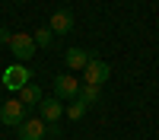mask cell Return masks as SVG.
<instances>
[{
    "mask_svg": "<svg viewBox=\"0 0 159 140\" xmlns=\"http://www.w3.org/2000/svg\"><path fill=\"white\" fill-rule=\"evenodd\" d=\"M32 83V70L25 67V64H10V67L0 73V86L10 89V93H19L22 86Z\"/></svg>",
    "mask_w": 159,
    "mask_h": 140,
    "instance_id": "1",
    "label": "cell"
},
{
    "mask_svg": "<svg viewBox=\"0 0 159 140\" xmlns=\"http://www.w3.org/2000/svg\"><path fill=\"white\" fill-rule=\"evenodd\" d=\"M16 131H19V140H45L48 134L57 137V124H45L42 118H25Z\"/></svg>",
    "mask_w": 159,
    "mask_h": 140,
    "instance_id": "2",
    "label": "cell"
},
{
    "mask_svg": "<svg viewBox=\"0 0 159 140\" xmlns=\"http://www.w3.org/2000/svg\"><path fill=\"white\" fill-rule=\"evenodd\" d=\"M108 76H111V67H108V61H102V57H92L83 67V83L86 86H105Z\"/></svg>",
    "mask_w": 159,
    "mask_h": 140,
    "instance_id": "3",
    "label": "cell"
},
{
    "mask_svg": "<svg viewBox=\"0 0 159 140\" xmlns=\"http://www.w3.org/2000/svg\"><path fill=\"white\" fill-rule=\"evenodd\" d=\"M10 51H13V57H16V64L32 61V54H35V38L25 35V32H16V35L10 38Z\"/></svg>",
    "mask_w": 159,
    "mask_h": 140,
    "instance_id": "4",
    "label": "cell"
},
{
    "mask_svg": "<svg viewBox=\"0 0 159 140\" xmlns=\"http://www.w3.org/2000/svg\"><path fill=\"white\" fill-rule=\"evenodd\" d=\"M25 111H29V108H25L19 99H7L3 105H0V121L10 124V127H19L25 121Z\"/></svg>",
    "mask_w": 159,
    "mask_h": 140,
    "instance_id": "5",
    "label": "cell"
},
{
    "mask_svg": "<svg viewBox=\"0 0 159 140\" xmlns=\"http://www.w3.org/2000/svg\"><path fill=\"white\" fill-rule=\"evenodd\" d=\"M80 83L73 73H61V76H54V96L57 99H76L80 96Z\"/></svg>",
    "mask_w": 159,
    "mask_h": 140,
    "instance_id": "6",
    "label": "cell"
},
{
    "mask_svg": "<svg viewBox=\"0 0 159 140\" xmlns=\"http://www.w3.org/2000/svg\"><path fill=\"white\" fill-rule=\"evenodd\" d=\"M73 25H76V22H73V13H70V10H54V13H51L48 29L54 32V35H70Z\"/></svg>",
    "mask_w": 159,
    "mask_h": 140,
    "instance_id": "7",
    "label": "cell"
},
{
    "mask_svg": "<svg viewBox=\"0 0 159 140\" xmlns=\"http://www.w3.org/2000/svg\"><path fill=\"white\" fill-rule=\"evenodd\" d=\"M38 118H42L45 124H57L64 118V105H61V99L57 96H51V99H42V105H38Z\"/></svg>",
    "mask_w": 159,
    "mask_h": 140,
    "instance_id": "8",
    "label": "cell"
},
{
    "mask_svg": "<svg viewBox=\"0 0 159 140\" xmlns=\"http://www.w3.org/2000/svg\"><path fill=\"white\" fill-rule=\"evenodd\" d=\"M92 57H96V54H89L86 48H67V54H64V64H67L70 70H83Z\"/></svg>",
    "mask_w": 159,
    "mask_h": 140,
    "instance_id": "9",
    "label": "cell"
},
{
    "mask_svg": "<svg viewBox=\"0 0 159 140\" xmlns=\"http://www.w3.org/2000/svg\"><path fill=\"white\" fill-rule=\"evenodd\" d=\"M42 99H45V96H42V89H38V86H32V83L19 89V102H22L25 108H32V105H42Z\"/></svg>",
    "mask_w": 159,
    "mask_h": 140,
    "instance_id": "10",
    "label": "cell"
},
{
    "mask_svg": "<svg viewBox=\"0 0 159 140\" xmlns=\"http://www.w3.org/2000/svg\"><path fill=\"white\" fill-rule=\"evenodd\" d=\"M86 111H89V105L86 102H80V99H73L67 108H64V115H67L70 121H80V118H86Z\"/></svg>",
    "mask_w": 159,
    "mask_h": 140,
    "instance_id": "11",
    "label": "cell"
},
{
    "mask_svg": "<svg viewBox=\"0 0 159 140\" xmlns=\"http://www.w3.org/2000/svg\"><path fill=\"white\" fill-rule=\"evenodd\" d=\"M99 96H102V86H86V83H83L76 99H80V102H86V105H92V102H99Z\"/></svg>",
    "mask_w": 159,
    "mask_h": 140,
    "instance_id": "12",
    "label": "cell"
},
{
    "mask_svg": "<svg viewBox=\"0 0 159 140\" xmlns=\"http://www.w3.org/2000/svg\"><path fill=\"white\" fill-rule=\"evenodd\" d=\"M32 38H35V48H48L51 42H54V32H51L48 25H42L38 32H32Z\"/></svg>",
    "mask_w": 159,
    "mask_h": 140,
    "instance_id": "13",
    "label": "cell"
},
{
    "mask_svg": "<svg viewBox=\"0 0 159 140\" xmlns=\"http://www.w3.org/2000/svg\"><path fill=\"white\" fill-rule=\"evenodd\" d=\"M10 38H13V32H10V29H3V25H0V45H10Z\"/></svg>",
    "mask_w": 159,
    "mask_h": 140,
    "instance_id": "14",
    "label": "cell"
}]
</instances>
